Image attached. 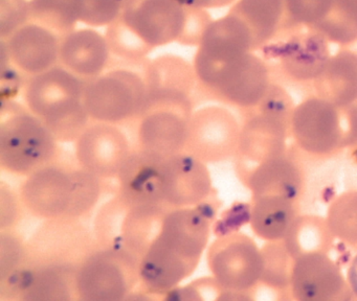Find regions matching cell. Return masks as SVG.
I'll use <instances>...</instances> for the list:
<instances>
[{
  "mask_svg": "<svg viewBox=\"0 0 357 301\" xmlns=\"http://www.w3.org/2000/svg\"><path fill=\"white\" fill-rule=\"evenodd\" d=\"M215 210L202 202L171 208L160 230L139 258V284L148 294L167 295L189 277L210 238Z\"/></svg>",
  "mask_w": 357,
  "mask_h": 301,
  "instance_id": "1",
  "label": "cell"
},
{
  "mask_svg": "<svg viewBox=\"0 0 357 301\" xmlns=\"http://www.w3.org/2000/svg\"><path fill=\"white\" fill-rule=\"evenodd\" d=\"M85 81L63 66L32 75L24 90L26 107L51 130L56 139H78L89 117L84 102Z\"/></svg>",
  "mask_w": 357,
  "mask_h": 301,
  "instance_id": "2",
  "label": "cell"
},
{
  "mask_svg": "<svg viewBox=\"0 0 357 301\" xmlns=\"http://www.w3.org/2000/svg\"><path fill=\"white\" fill-rule=\"evenodd\" d=\"M100 192V178L86 169L49 164L28 176L22 198L29 210L38 217L74 219L95 206Z\"/></svg>",
  "mask_w": 357,
  "mask_h": 301,
  "instance_id": "3",
  "label": "cell"
},
{
  "mask_svg": "<svg viewBox=\"0 0 357 301\" xmlns=\"http://www.w3.org/2000/svg\"><path fill=\"white\" fill-rule=\"evenodd\" d=\"M51 130L14 100L3 102L0 114V164L6 171L30 176L51 164L57 152Z\"/></svg>",
  "mask_w": 357,
  "mask_h": 301,
  "instance_id": "4",
  "label": "cell"
},
{
  "mask_svg": "<svg viewBox=\"0 0 357 301\" xmlns=\"http://www.w3.org/2000/svg\"><path fill=\"white\" fill-rule=\"evenodd\" d=\"M194 70L198 81L227 104L254 108L271 85L268 67L255 52L225 58L195 54Z\"/></svg>",
  "mask_w": 357,
  "mask_h": 301,
  "instance_id": "5",
  "label": "cell"
},
{
  "mask_svg": "<svg viewBox=\"0 0 357 301\" xmlns=\"http://www.w3.org/2000/svg\"><path fill=\"white\" fill-rule=\"evenodd\" d=\"M290 134L305 152L330 155L349 148L357 135V106L340 107L319 96L303 100L292 115Z\"/></svg>",
  "mask_w": 357,
  "mask_h": 301,
  "instance_id": "6",
  "label": "cell"
},
{
  "mask_svg": "<svg viewBox=\"0 0 357 301\" xmlns=\"http://www.w3.org/2000/svg\"><path fill=\"white\" fill-rule=\"evenodd\" d=\"M139 259L124 249L108 248L89 253L77 272L78 299L114 301L128 298L139 284Z\"/></svg>",
  "mask_w": 357,
  "mask_h": 301,
  "instance_id": "7",
  "label": "cell"
},
{
  "mask_svg": "<svg viewBox=\"0 0 357 301\" xmlns=\"http://www.w3.org/2000/svg\"><path fill=\"white\" fill-rule=\"evenodd\" d=\"M147 87L141 75L114 69L85 81V109L99 123H114L139 117L145 107Z\"/></svg>",
  "mask_w": 357,
  "mask_h": 301,
  "instance_id": "8",
  "label": "cell"
},
{
  "mask_svg": "<svg viewBox=\"0 0 357 301\" xmlns=\"http://www.w3.org/2000/svg\"><path fill=\"white\" fill-rule=\"evenodd\" d=\"M212 192L206 163L188 153L160 157L154 175V199L173 208L196 206Z\"/></svg>",
  "mask_w": 357,
  "mask_h": 301,
  "instance_id": "9",
  "label": "cell"
},
{
  "mask_svg": "<svg viewBox=\"0 0 357 301\" xmlns=\"http://www.w3.org/2000/svg\"><path fill=\"white\" fill-rule=\"evenodd\" d=\"M208 263L218 284L234 294L248 292L262 277V251L245 234H222L211 245Z\"/></svg>",
  "mask_w": 357,
  "mask_h": 301,
  "instance_id": "10",
  "label": "cell"
},
{
  "mask_svg": "<svg viewBox=\"0 0 357 301\" xmlns=\"http://www.w3.org/2000/svg\"><path fill=\"white\" fill-rule=\"evenodd\" d=\"M291 33L278 35L263 50L290 79L314 82L325 70L332 54L330 43L317 31L308 27H294Z\"/></svg>",
  "mask_w": 357,
  "mask_h": 301,
  "instance_id": "11",
  "label": "cell"
},
{
  "mask_svg": "<svg viewBox=\"0 0 357 301\" xmlns=\"http://www.w3.org/2000/svg\"><path fill=\"white\" fill-rule=\"evenodd\" d=\"M241 127L227 109L204 107L192 114L183 152L204 163L220 162L239 150Z\"/></svg>",
  "mask_w": 357,
  "mask_h": 301,
  "instance_id": "12",
  "label": "cell"
},
{
  "mask_svg": "<svg viewBox=\"0 0 357 301\" xmlns=\"http://www.w3.org/2000/svg\"><path fill=\"white\" fill-rule=\"evenodd\" d=\"M120 18L154 49L181 41L187 8L175 0H128Z\"/></svg>",
  "mask_w": 357,
  "mask_h": 301,
  "instance_id": "13",
  "label": "cell"
},
{
  "mask_svg": "<svg viewBox=\"0 0 357 301\" xmlns=\"http://www.w3.org/2000/svg\"><path fill=\"white\" fill-rule=\"evenodd\" d=\"M289 290L298 300H344L352 295L347 278L326 252L294 258Z\"/></svg>",
  "mask_w": 357,
  "mask_h": 301,
  "instance_id": "14",
  "label": "cell"
},
{
  "mask_svg": "<svg viewBox=\"0 0 357 301\" xmlns=\"http://www.w3.org/2000/svg\"><path fill=\"white\" fill-rule=\"evenodd\" d=\"M193 108L174 105L146 107L139 117V150L169 157L185 150Z\"/></svg>",
  "mask_w": 357,
  "mask_h": 301,
  "instance_id": "15",
  "label": "cell"
},
{
  "mask_svg": "<svg viewBox=\"0 0 357 301\" xmlns=\"http://www.w3.org/2000/svg\"><path fill=\"white\" fill-rule=\"evenodd\" d=\"M76 141L79 164L99 178L118 177L131 153L126 136L112 123L87 125Z\"/></svg>",
  "mask_w": 357,
  "mask_h": 301,
  "instance_id": "16",
  "label": "cell"
},
{
  "mask_svg": "<svg viewBox=\"0 0 357 301\" xmlns=\"http://www.w3.org/2000/svg\"><path fill=\"white\" fill-rule=\"evenodd\" d=\"M61 38L51 29L29 21L7 39L1 40L11 63L30 75L56 66Z\"/></svg>",
  "mask_w": 357,
  "mask_h": 301,
  "instance_id": "17",
  "label": "cell"
},
{
  "mask_svg": "<svg viewBox=\"0 0 357 301\" xmlns=\"http://www.w3.org/2000/svg\"><path fill=\"white\" fill-rule=\"evenodd\" d=\"M110 52L106 36L93 27L75 29L60 40L62 66L82 79H93L103 73Z\"/></svg>",
  "mask_w": 357,
  "mask_h": 301,
  "instance_id": "18",
  "label": "cell"
},
{
  "mask_svg": "<svg viewBox=\"0 0 357 301\" xmlns=\"http://www.w3.org/2000/svg\"><path fill=\"white\" fill-rule=\"evenodd\" d=\"M195 79L194 66L181 56H158L146 72V102H189Z\"/></svg>",
  "mask_w": 357,
  "mask_h": 301,
  "instance_id": "19",
  "label": "cell"
},
{
  "mask_svg": "<svg viewBox=\"0 0 357 301\" xmlns=\"http://www.w3.org/2000/svg\"><path fill=\"white\" fill-rule=\"evenodd\" d=\"M241 128L239 150L244 160L256 163L285 154V140L290 128L285 123L257 112L254 109Z\"/></svg>",
  "mask_w": 357,
  "mask_h": 301,
  "instance_id": "20",
  "label": "cell"
},
{
  "mask_svg": "<svg viewBox=\"0 0 357 301\" xmlns=\"http://www.w3.org/2000/svg\"><path fill=\"white\" fill-rule=\"evenodd\" d=\"M245 180L252 198L282 196L294 202L303 185L300 169L286 153L255 167L248 171Z\"/></svg>",
  "mask_w": 357,
  "mask_h": 301,
  "instance_id": "21",
  "label": "cell"
},
{
  "mask_svg": "<svg viewBox=\"0 0 357 301\" xmlns=\"http://www.w3.org/2000/svg\"><path fill=\"white\" fill-rule=\"evenodd\" d=\"M317 95L340 107L357 102V52L342 48L332 54L324 72L313 82Z\"/></svg>",
  "mask_w": 357,
  "mask_h": 301,
  "instance_id": "22",
  "label": "cell"
},
{
  "mask_svg": "<svg viewBox=\"0 0 357 301\" xmlns=\"http://www.w3.org/2000/svg\"><path fill=\"white\" fill-rule=\"evenodd\" d=\"M229 12L248 25L256 50L273 41L285 27V0H237Z\"/></svg>",
  "mask_w": 357,
  "mask_h": 301,
  "instance_id": "23",
  "label": "cell"
},
{
  "mask_svg": "<svg viewBox=\"0 0 357 301\" xmlns=\"http://www.w3.org/2000/svg\"><path fill=\"white\" fill-rule=\"evenodd\" d=\"M250 223L259 238L268 242L283 240L296 221L294 201L282 196L252 198Z\"/></svg>",
  "mask_w": 357,
  "mask_h": 301,
  "instance_id": "24",
  "label": "cell"
},
{
  "mask_svg": "<svg viewBox=\"0 0 357 301\" xmlns=\"http://www.w3.org/2000/svg\"><path fill=\"white\" fill-rule=\"evenodd\" d=\"M333 232L327 219L313 215L298 217L283 242L294 258L309 252H329Z\"/></svg>",
  "mask_w": 357,
  "mask_h": 301,
  "instance_id": "25",
  "label": "cell"
},
{
  "mask_svg": "<svg viewBox=\"0 0 357 301\" xmlns=\"http://www.w3.org/2000/svg\"><path fill=\"white\" fill-rule=\"evenodd\" d=\"M329 43L346 46L357 42V4L353 0H333L328 14L311 27Z\"/></svg>",
  "mask_w": 357,
  "mask_h": 301,
  "instance_id": "26",
  "label": "cell"
},
{
  "mask_svg": "<svg viewBox=\"0 0 357 301\" xmlns=\"http://www.w3.org/2000/svg\"><path fill=\"white\" fill-rule=\"evenodd\" d=\"M31 22L43 25L60 38L76 29L77 19L70 3L63 0H29Z\"/></svg>",
  "mask_w": 357,
  "mask_h": 301,
  "instance_id": "27",
  "label": "cell"
},
{
  "mask_svg": "<svg viewBox=\"0 0 357 301\" xmlns=\"http://www.w3.org/2000/svg\"><path fill=\"white\" fill-rule=\"evenodd\" d=\"M268 242L262 250L261 281L273 288H289L294 258L288 252L283 240Z\"/></svg>",
  "mask_w": 357,
  "mask_h": 301,
  "instance_id": "28",
  "label": "cell"
},
{
  "mask_svg": "<svg viewBox=\"0 0 357 301\" xmlns=\"http://www.w3.org/2000/svg\"><path fill=\"white\" fill-rule=\"evenodd\" d=\"M68 3L78 23L95 29L118 20L126 0H68Z\"/></svg>",
  "mask_w": 357,
  "mask_h": 301,
  "instance_id": "29",
  "label": "cell"
},
{
  "mask_svg": "<svg viewBox=\"0 0 357 301\" xmlns=\"http://www.w3.org/2000/svg\"><path fill=\"white\" fill-rule=\"evenodd\" d=\"M328 225L334 236L357 244V192H346L330 206Z\"/></svg>",
  "mask_w": 357,
  "mask_h": 301,
  "instance_id": "30",
  "label": "cell"
},
{
  "mask_svg": "<svg viewBox=\"0 0 357 301\" xmlns=\"http://www.w3.org/2000/svg\"><path fill=\"white\" fill-rule=\"evenodd\" d=\"M106 39L110 52L128 60L144 59L153 50L121 18L107 26Z\"/></svg>",
  "mask_w": 357,
  "mask_h": 301,
  "instance_id": "31",
  "label": "cell"
},
{
  "mask_svg": "<svg viewBox=\"0 0 357 301\" xmlns=\"http://www.w3.org/2000/svg\"><path fill=\"white\" fill-rule=\"evenodd\" d=\"M333 0H285L284 29L311 27L317 25L331 8Z\"/></svg>",
  "mask_w": 357,
  "mask_h": 301,
  "instance_id": "32",
  "label": "cell"
},
{
  "mask_svg": "<svg viewBox=\"0 0 357 301\" xmlns=\"http://www.w3.org/2000/svg\"><path fill=\"white\" fill-rule=\"evenodd\" d=\"M252 109L290 128L296 106L291 96L283 87L271 83L260 102Z\"/></svg>",
  "mask_w": 357,
  "mask_h": 301,
  "instance_id": "33",
  "label": "cell"
},
{
  "mask_svg": "<svg viewBox=\"0 0 357 301\" xmlns=\"http://www.w3.org/2000/svg\"><path fill=\"white\" fill-rule=\"evenodd\" d=\"M0 254V280L11 277L26 265V249L16 236L3 230Z\"/></svg>",
  "mask_w": 357,
  "mask_h": 301,
  "instance_id": "34",
  "label": "cell"
},
{
  "mask_svg": "<svg viewBox=\"0 0 357 301\" xmlns=\"http://www.w3.org/2000/svg\"><path fill=\"white\" fill-rule=\"evenodd\" d=\"M30 21L29 0H0V36L7 39Z\"/></svg>",
  "mask_w": 357,
  "mask_h": 301,
  "instance_id": "35",
  "label": "cell"
},
{
  "mask_svg": "<svg viewBox=\"0 0 357 301\" xmlns=\"http://www.w3.org/2000/svg\"><path fill=\"white\" fill-rule=\"evenodd\" d=\"M213 19L208 10L187 8V21L185 31L179 43L198 46Z\"/></svg>",
  "mask_w": 357,
  "mask_h": 301,
  "instance_id": "36",
  "label": "cell"
},
{
  "mask_svg": "<svg viewBox=\"0 0 357 301\" xmlns=\"http://www.w3.org/2000/svg\"><path fill=\"white\" fill-rule=\"evenodd\" d=\"M14 65L8 64L1 67V96L3 102L13 100L14 96L17 95L22 87V77L20 69H16Z\"/></svg>",
  "mask_w": 357,
  "mask_h": 301,
  "instance_id": "37",
  "label": "cell"
},
{
  "mask_svg": "<svg viewBox=\"0 0 357 301\" xmlns=\"http://www.w3.org/2000/svg\"><path fill=\"white\" fill-rule=\"evenodd\" d=\"M1 201L5 202L6 204L1 203V213L9 211L7 219L3 223H1V230H5L6 228L10 227L15 221L16 215V206H15V199H14L13 194H11L10 190H6L5 187H1Z\"/></svg>",
  "mask_w": 357,
  "mask_h": 301,
  "instance_id": "38",
  "label": "cell"
},
{
  "mask_svg": "<svg viewBox=\"0 0 357 301\" xmlns=\"http://www.w3.org/2000/svg\"><path fill=\"white\" fill-rule=\"evenodd\" d=\"M175 1L187 8L208 10V8H218L225 6L223 0H175Z\"/></svg>",
  "mask_w": 357,
  "mask_h": 301,
  "instance_id": "39",
  "label": "cell"
},
{
  "mask_svg": "<svg viewBox=\"0 0 357 301\" xmlns=\"http://www.w3.org/2000/svg\"><path fill=\"white\" fill-rule=\"evenodd\" d=\"M346 278L351 293L357 297V254L349 265Z\"/></svg>",
  "mask_w": 357,
  "mask_h": 301,
  "instance_id": "40",
  "label": "cell"
},
{
  "mask_svg": "<svg viewBox=\"0 0 357 301\" xmlns=\"http://www.w3.org/2000/svg\"><path fill=\"white\" fill-rule=\"evenodd\" d=\"M349 148H350L351 152H352L353 157H354L355 161H356L357 162V136L356 139H355V141L353 142V144H351V146H349Z\"/></svg>",
  "mask_w": 357,
  "mask_h": 301,
  "instance_id": "41",
  "label": "cell"
},
{
  "mask_svg": "<svg viewBox=\"0 0 357 301\" xmlns=\"http://www.w3.org/2000/svg\"><path fill=\"white\" fill-rule=\"evenodd\" d=\"M237 0H223V3H225V6H229V4L235 3Z\"/></svg>",
  "mask_w": 357,
  "mask_h": 301,
  "instance_id": "42",
  "label": "cell"
},
{
  "mask_svg": "<svg viewBox=\"0 0 357 301\" xmlns=\"http://www.w3.org/2000/svg\"><path fill=\"white\" fill-rule=\"evenodd\" d=\"M353 1H354V2H355V3H356V4H357V0H353Z\"/></svg>",
  "mask_w": 357,
  "mask_h": 301,
  "instance_id": "43",
  "label": "cell"
},
{
  "mask_svg": "<svg viewBox=\"0 0 357 301\" xmlns=\"http://www.w3.org/2000/svg\"><path fill=\"white\" fill-rule=\"evenodd\" d=\"M63 1H68V0H63Z\"/></svg>",
  "mask_w": 357,
  "mask_h": 301,
  "instance_id": "44",
  "label": "cell"
},
{
  "mask_svg": "<svg viewBox=\"0 0 357 301\" xmlns=\"http://www.w3.org/2000/svg\"><path fill=\"white\" fill-rule=\"evenodd\" d=\"M126 1H128V0H126Z\"/></svg>",
  "mask_w": 357,
  "mask_h": 301,
  "instance_id": "45",
  "label": "cell"
}]
</instances>
